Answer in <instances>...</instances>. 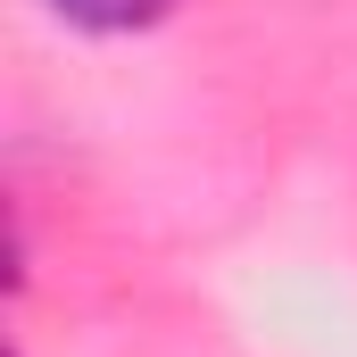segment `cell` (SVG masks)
I'll return each instance as SVG.
<instances>
[{
    "instance_id": "cell-1",
    "label": "cell",
    "mask_w": 357,
    "mask_h": 357,
    "mask_svg": "<svg viewBox=\"0 0 357 357\" xmlns=\"http://www.w3.org/2000/svg\"><path fill=\"white\" fill-rule=\"evenodd\" d=\"M50 17L75 33H150L158 17H175V0H50Z\"/></svg>"
}]
</instances>
